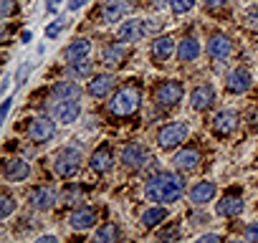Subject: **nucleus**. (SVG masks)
I'll use <instances>...</instances> for the list:
<instances>
[{
	"instance_id": "obj_19",
	"label": "nucleus",
	"mask_w": 258,
	"mask_h": 243,
	"mask_svg": "<svg viewBox=\"0 0 258 243\" xmlns=\"http://www.w3.org/2000/svg\"><path fill=\"white\" fill-rule=\"evenodd\" d=\"M69 225L74 230H91L96 225V208H91V205L74 208V213L69 215Z\"/></svg>"
},
{
	"instance_id": "obj_1",
	"label": "nucleus",
	"mask_w": 258,
	"mask_h": 243,
	"mask_svg": "<svg viewBox=\"0 0 258 243\" xmlns=\"http://www.w3.org/2000/svg\"><path fill=\"white\" fill-rule=\"evenodd\" d=\"M145 195L150 203H177L185 195V177L180 175V170L175 172H157L145 183Z\"/></svg>"
},
{
	"instance_id": "obj_37",
	"label": "nucleus",
	"mask_w": 258,
	"mask_h": 243,
	"mask_svg": "<svg viewBox=\"0 0 258 243\" xmlns=\"http://www.w3.org/2000/svg\"><path fill=\"white\" fill-rule=\"evenodd\" d=\"M203 3H205L208 11H220V8L228 6V0H203Z\"/></svg>"
},
{
	"instance_id": "obj_35",
	"label": "nucleus",
	"mask_w": 258,
	"mask_h": 243,
	"mask_svg": "<svg viewBox=\"0 0 258 243\" xmlns=\"http://www.w3.org/2000/svg\"><path fill=\"white\" fill-rule=\"evenodd\" d=\"M157 238H162V240H177V238H180V225L175 223V225H170V228L160 230V233H157Z\"/></svg>"
},
{
	"instance_id": "obj_43",
	"label": "nucleus",
	"mask_w": 258,
	"mask_h": 243,
	"mask_svg": "<svg viewBox=\"0 0 258 243\" xmlns=\"http://www.w3.org/2000/svg\"><path fill=\"white\" fill-rule=\"evenodd\" d=\"M11 104H13V99H6V101H3V114H0V119H3V122L8 119V111H11Z\"/></svg>"
},
{
	"instance_id": "obj_20",
	"label": "nucleus",
	"mask_w": 258,
	"mask_h": 243,
	"mask_svg": "<svg viewBox=\"0 0 258 243\" xmlns=\"http://www.w3.org/2000/svg\"><path fill=\"white\" fill-rule=\"evenodd\" d=\"M215 195H218V188H215V183H210V180L195 183V185L190 188V193H187V198H190V203H192L195 208H203L205 203H213Z\"/></svg>"
},
{
	"instance_id": "obj_11",
	"label": "nucleus",
	"mask_w": 258,
	"mask_h": 243,
	"mask_svg": "<svg viewBox=\"0 0 258 243\" xmlns=\"http://www.w3.org/2000/svg\"><path fill=\"white\" fill-rule=\"evenodd\" d=\"M175 53H177V41H175V36H170V33L157 36V38L152 41V46H150V56H152L155 64H165V61H170Z\"/></svg>"
},
{
	"instance_id": "obj_5",
	"label": "nucleus",
	"mask_w": 258,
	"mask_h": 243,
	"mask_svg": "<svg viewBox=\"0 0 258 243\" xmlns=\"http://www.w3.org/2000/svg\"><path fill=\"white\" fill-rule=\"evenodd\" d=\"M185 96V86L177 81V79H167L162 84L155 86V94H152V101L157 109H172L182 101Z\"/></svg>"
},
{
	"instance_id": "obj_22",
	"label": "nucleus",
	"mask_w": 258,
	"mask_h": 243,
	"mask_svg": "<svg viewBox=\"0 0 258 243\" xmlns=\"http://www.w3.org/2000/svg\"><path fill=\"white\" fill-rule=\"evenodd\" d=\"M200 162H203V155H200V150H195V147H182V150L172 157V165H175V170H180V172H192V170H198Z\"/></svg>"
},
{
	"instance_id": "obj_24",
	"label": "nucleus",
	"mask_w": 258,
	"mask_h": 243,
	"mask_svg": "<svg viewBox=\"0 0 258 243\" xmlns=\"http://www.w3.org/2000/svg\"><path fill=\"white\" fill-rule=\"evenodd\" d=\"M129 11V3L126 0H104V6L99 11V18L101 23H119Z\"/></svg>"
},
{
	"instance_id": "obj_31",
	"label": "nucleus",
	"mask_w": 258,
	"mask_h": 243,
	"mask_svg": "<svg viewBox=\"0 0 258 243\" xmlns=\"http://www.w3.org/2000/svg\"><path fill=\"white\" fill-rule=\"evenodd\" d=\"M13 210H16V198L6 190L3 195H0V220H8Z\"/></svg>"
},
{
	"instance_id": "obj_2",
	"label": "nucleus",
	"mask_w": 258,
	"mask_h": 243,
	"mask_svg": "<svg viewBox=\"0 0 258 243\" xmlns=\"http://www.w3.org/2000/svg\"><path fill=\"white\" fill-rule=\"evenodd\" d=\"M142 104V91L137 86H121L111 94V99L106 101V109L111 116H132L137 114Z\"/></svg>"
},
{
	"instance_id": "obj_15",
	"label": "nucleus",
	"mask_w": 258,
	"mask_h": 243,
	"mask_svg": "<svg viewBox=\"0 0 258 243\" xmlns=\"http://www.w3.org/2000/svg\"><path fill=\"white\" fill-rule=\"evenodd\" d=\"M253 86V76L245 66H235L228 76H225V89L230 94H245Z\"/></svg>"
},
{
	"instance_id": "obj_30",
	"label": "nucleus",
	"mask_w": 258,
	"mask_h": 243,
	"mask_svg": "<svg viewBox=\"0 0 258 243\" xmlns=\"http://www.w3.org/2000/svg\"><path fill=\"white\" fill-rule=\"evenodd\" d=\"M69 74H71V79H91L94 76V66H91L89 58H79V61L69 64Z\"/></svg>"
},
{
	"instance_id": "obj_39",
	"label": "nucleus",
	"mask_w": 258,
	"mask_h": 243,
	"mask_svg": "<svg viewBox=\"0 0 258 243\" xmlns=\"http://www.w3.org/2000/svg\"><path fill=\"white\" fill-rule=\"evenodd\" d=\"M28 71H31V66H28V64H26L23 69H18V74H16V79H18L16 84H18V86H23V84H26V79H28Z\"/></svg>"
},
{
	"instance_id": "obj_10",
	"label": "nucleus",
	"mask_w": 258,
	"mask_h": 243,
	"mask_svg": "<svg viewBox=\"0 0 258 243\" xmlns=\"http://www.w3.org/2000/svg\"><path fill=\"white\" fill-rule=\"evenodd\" d=\"M238 127H240V114L233 109H223L210 119V130L215 137H230Z\"/></svg>"
},
{
	"instance_id": "obj_45",
	"label": "nucleus",
	"mask_w": 258,
	"mask_h": 243,
	"mask_svg": "<svg viewBox=\"0 0 258 243\" xmlns=\"http://www.w3.org/2000/svg\"><path fill=\"white\" fill-rule=\"evenodd\" d=\"M36 243H58V238L56 235H38Z\"/></svg>"
},
{
	"instance_id": "obj_46",
	"label": "nucleus",
	"mask_w": 258,
	"mask_h": 243,
	"mask_svg": "<svg viewBox=\"0 0 258 243\" xmlns=\"http://www.w3.org/2000/svg\"><path fill=\"white\" fill-rule=\"evenodd\" d=\"M155 8H157V11H165V8H170V0H155Z\"/></svg>"
},
{
	"instance_id": "obj_47",
	"label": "nucleus",
	"mask_w": 258,
	"mask_h": 243,
	"mask_svg": "<svg viewBox=\"0 0 258 243\" xmlns=\"http://www.w3.org/2000/svg\"><path fill=\"white\" fill-rule=\"evenodd\" d=\"M58 3H61V0H48V11H51V13H53V11H56V8H58Z\"/></svg>"
},
{
	"instance_id": "obj_7",
	"label": "nucleus",
	"mask_w": 258,
	"mask_h": 243,
	"mask_svg": "<svg viewBox=\"0 0 258 243\" xmlns=\"http://www.w3.org/2000/svg\"><path fill=\"white\" fill-rule=\"evenodd\" d=\"M190 135V127H187V122H170V125H165L160 132H157V147L160 150H175L180 147Z\"/></svg>"
},
{
	"instance_id": "obj_14",
	"label": "nucleus",
	"mask_w": 258,
	"mask_h": 243,
	"mask_svg": "<svg viewBox=\"0 0 258 243\" xmlns=\"http://www.w3.org/2000/svg\"><path fill=\"white\" fill-rule=\"evenodd\" d=\"M129 43H124V41H114V43H106L104 48H101V64L104 66H109V69H116V66H121L124 61H126V56H129V48H126Z\"/></svg>"
},
{
	"instance_id": "obj_34",
	"label": "nucleus",
	"mask_w": 258,
	"mask_h": 243,
	"mask_svg": "<svg viewBox=\"0 0 258 243\" xmlns=\"http://www.w3.org/2000/svg\"><path fill=\"white\" fill-rule=\"evenodd\" d=\"M243 21H245V26H250V28H258V6H250V8H245V11H243Z\"/></svg>"
},
{
	"instance_id": "obj_6",
	"label": "nucleus",
	"mask_w": 258,
	"mask_h": 243,
	"mask_svg": "<svg viewBox=\"0 0 258 243\" xmlns=\"http://www.w3.org/2000/svg\"><path fill=\"white\" fill-rule=\"evenodd\" d=\"M26 135L31 142L36 145H46L56 137V119L51 114H38L28 122V127H26Z\"/></svg>"
},
{
	"instance_id": "obj_26",
	"label": "nucleus",
	"mask_w": 258,
	"mask_h": 243,
	"mask_svg": "<svg viewBox=\"0 0 258 243\" xmlns=\"http://www.w3.org/2000/svg\"><path fill=\"white\" fill-rule=\"evenodd\" d=\"M200 41L195 38V36H185L180 43H177V58L182 61V64H190V61H198V56H200Z\"/></svg>"
},
{
	"instance_id": "obj_12",
	"label": "nucleus",
	"mask_w": 258,
	"mask_h": 243,
	"mask_svg": "<svg viewBox=\"0 0 258 243\" xmlns=\"http://www.w3.org/2000/svg\"><path fill=\"white\" fill-rule=\"evenodd\" d=\"M114 89H116V76L109 74V71H104V74H94V76L89 79V86H86L89 96H94V99H106Z\"/></svg>"
},
{
	"instance_id": "obj_23",
	"label": "nucleus",
	"mask_w": 258,
	"mask_h": 243,
	"mask_svg": "<svg viewBox=\"0 0 258 243\" xmlns=\"http://www.w3.org/2000/svg\"><path fill=\"white\" fill-rule=\"evenodd\" d=\"M243 208H245V203H243V198L238 193H228V195H223L215 203V213L220 218H235V215L243 213Z\"/></svg>"
},
{
	"instance_id": "obj_4",
	"label": "nucleus",
	"mask_w": 258,
	"mask_h": 243,
	"mask_svg": "<svg viewBox=\"0 0 258 243\" xmlns=\"http://www.w3.org/2000/svg\"><path fill=\"white\" fill-rule=\"evenodd\" d=\"M81 165H84V155H81V150H76V147H61V150L53 155V172H56L58 177H63V180L74 177V175L81 170Z\"/></svg>"
},
{
	"instance_id": "obj_13",
	"label": "nucleus",
	"mask_w": 258,
	"mask_h": 243,
	"mask_svg": "<svg viewBox=\"0 0 258 243\" xmlns=\"http://www.w3.org/2000/svg\"><path fill=\"white\" fill-rule=\"evenodd\" d=\"M205 53H208L213 61H225V58L233 53V41H230L225 33H213V36L208 38Z\"/></svg>"
},
{
	"instance_id": "obj_40",
	"label": "nucleus",
	"mask_w": 258,
	"mask_h": 243,
	"mask_svg": "<svg viewBox=\"0 0 258 243\" xmlns=\"http://www.w3.org/2000/svg\"><path fill=\"white\" fill-rule=\"evenodd\" d=\"M248 122H250V127H253V130L258 132V106L248 111Z\"/></svg>"
},
{
	"instance_id": "obj_33",
	"label": "nucleus",
	"mask_w": 258,
	"mask_h": 243,
	"mask_svg": "<svg viewBox=\"0 0 258 243\" xmlns=\"http://www.w3.org/2000/svg\"><path fill=\"white\" fill-rule=\"evenodd\" d=\"M21 8H18V3L16 0H0V18L3 21H8L11 16H16Z\"/></svg>"
},
{
	"instance_id": "obj_25",
	"label": "nucleus",
	"mask_w": 258,
	"mask_h": 243,
	"mask_svg": "<svg viewBox=\"0 0 258 243\" xmlns=\"http://www.w3.org/2000/svg\"><path fill=\"white\" fill-rule=\"evenodd\" d=\"M89 53H91V41L79 36L63 48V61L71 64V61H79V58H89Z\"/></svg>"
},
{
	"instance_id": "obj_29",
	"label": "nucleus",
	"mask_w": 258,
	"mask_h": 243,
	"mask_svg": "<svg viewBox=\"0 0 258 243\" xmlns=\"http://www.w3.org/2000/svg\"><path fill=\"white\" fill-rule=\"evenodd\" d=\"M94 240H99V243H116V240H121V228L116 223H104L94 233Z\"/></svg>"
},
{
	"instance_id": "obj_9",
	"label": "nucleus",
	"mask_w": 258,
	"mask_h": 243,
	"mask_svg": "<svg viewBox=\"0 0 258 243\" xmlns=\"http://www.w3.org/2000/svg\"><path fill=\"white\" fill-rule=\"evenodd\" d=\"M152 162V152L142 142H129L121 147V165L129 170H145Z\"/></svg>"
},
{
	"instance_id": "obj_32",
	"label": "nucleus",
	"mask_w": 258,
	"mask_h": 243,
	"mask_svg": "<svg viewBox=\"0 0 258 243\" xmlns=\"http://www.w3.org/2000/svg\"><path fill=\"white\" fill-rule=\"evenodd\" d=\"M195 3L198 0H170V11L175 16H185V13H190L195 8Z\"/></svg>"
},
{
	"instance_id": "obj_27",
	"label": "nucleus",
	"mask_w": 258,
	"mask_h": 243,
	"mask_svg": "<svg viewBox=\"0 0 258 243\" xmlns=\"http://www.w3.org/2000/svg\"><path fill=\"white\" fill-rule=\"evenodd\" d=\"M51 99H81V86L76 81H56L51 89Z\"/></svg>"
},
{
	"instance_id": "obj_41",
	"label": "nucleus",
	"mask_w": 258,
	"mask_h": 243,
	"mask_svg": "<svg viewBox=\"0 0 258 243\" xmlns=\"http://www.w3.org/2000/svg\"><path fill=\"white\" fill-rule=\"evenodd\" d=\"M210 240H220V235H218V233H203V235L198 238V243H210Z\"/></svg>"
},
{
	"instance_id": "obj_38",
	"label": "nucleus",
	"mask_w": 258,
	"mask_h": 243,
	"mask_svg": "<svg viewBox=\"0 0 258 243\" xmlns=\"http://www.w3.org/2000/svg\"><path fill=\"white\" fill-rule=\"evenodd\" d=\"M61 28H63V26H61V21H58V23H51V26L46 28V38H56V36L61 33Z\"/></svg>"
},
{
	"instance_id": "obj_36",
	"label": "nucleus",
	"mask_w": 258,
	"mask_h": 243,
	"mask_svg": "<svg viewBox=\"0 0 258 243\" xmlns=\"http://www.w3.org/2000/svg\"><path fill=\"white\" fill-rule=\"evenodd\" d=\"M243 238L245 240H258V223H248L243 228Z\"/></svg>"
},
{
	"instance_id": "obj_17",
	"label": "nucleus",
	"mask_w": 258,
	"mask_h": 243,
	"mask_svg": "<svg viewBox=\"0 0 258 243\" xmlns=\"http://www.w3.org/2000/svg\"><path fill=\"white\" fill-rule=\"evenodd\" d=\"M28 175H31L28 160H23V157H11V160H6V165H3V177H6V183H23V180H28Z\"/></svg>"
},
{
	"instance_id": "obj_28",
	"label": "nucleus",
	"mask_w": 258,
	"mask_h": 243,
	"mask_svg": "<svg viewBox=\"0 0 258 243\" xmlns=\"http://www.w3.org/2000/svg\"><path fill=\"white\" fill-rule=\"evenodd\" d=\"M162 220H167V208L160 203V205H152V208H147L145 213H142V225L145 228H157Z\"/></svg>"
},
{
	"instance_id": "obj_3",
	"label": "nucleus",
	"mask_w": 258,
	"mask_h": 243,
	"mask_svg": "<svg viewBox=\"0 0 258 243\" xmlns=\"http://www.w3.org/2000/svg\"><path fill=\"white\" fill-rule=\"evenodd\" d=\"M162 23H165V21H160V18H129V21H124V23L119 26L116 38L124 41V43H135V41H142L145 36L160 31Z\"/></svg>"
},
{
	"instance_id": "obj_18",
	"label": "nucleus",
	"mask_w": 258,
	"mask_h": 243,
	"mask_svg": "<svg viewBox=\"0 0 258 243\" xmlns=\"http://www.w3.org/2000/svg\"><path fill=\"white\" fill-rule=\"evenodd\" d=\"M53 203H56V190L51 185H36L28 193V205L33 210H48L53 208Z\"/></svg>"
},
{
	"instance_id": "obj_16",
	"label": "nucleus",
	"mask_w": 258,
	"mask_h": 243,
	"mask_svg": "<svg viewBox=\"0 0 258 243\" xmlns=\"http://www.w3.org/2000/svg\"><path fill=\"white\" fill-rule=\"evenodd\" d=\"M213 104H215V89H213V84H198L190 91V106L195 111H208Z\"/></svg>"
},
{
	"instance_id": "obj_44",
	"label": "nucleus",
	"mask_w": 258,
	"mask_h": 243,
	"mask_svg": "<svg viewBox=\"0 0 258 243\" xmlns=\"http://www.w3.org/2000/svg\"><path fill=\"white\" fill-rule=\"evenodd\" d=\"M86 6V0H69V11H79Z\"/></svg>"
},
{
	"instance_id": "obj_42",
	"label": "nucleus",
	"mask_w": 258,
	"mask_h": 243,
	"mask_svg": "<svg viewBox=\"0 0 258 243\" xmlns=\"http://www.w3.org/2000/svg\"><path fill=\"white\" fill-rule=\"evenodd\" d=\"M190 220H192V225H200V223H205V220H208V215H205V213H203V215H200V213H192V215H190Z\"/></svg>"
},
{
	"instance_id": "obj_21",
	"label": "nucleus",
	"mask_w": 258,
	"mask_h": 243,
	"mask_svg": "<svg viewBox=\"0 0 258 243\" xmlns=\"http://www.w3.org/2000/svg\"><path fill=\"white\" fill-rule=\"evenodd\" d=\"M89 167L96 172V175H106L111 167H114V155H111V147L109 145H101L91 152L89 157Z\"/></svg>"
},
{
	"instance_id": "obj_8",
	"label": "nucleus",
	"mask_w": 258,
	"mask_h": 243,
	"mask_svg": "<svg viewBox=\"0 0 258 243\" xmlns=\"http://www.w3.org/2000/svg\"><path fill=\"white\" fill-rule=\"evenodd\" d=\"M48 114L58 125H74L81 116V101L79 99H48Z\"/></svg>"
}]
</instances>
